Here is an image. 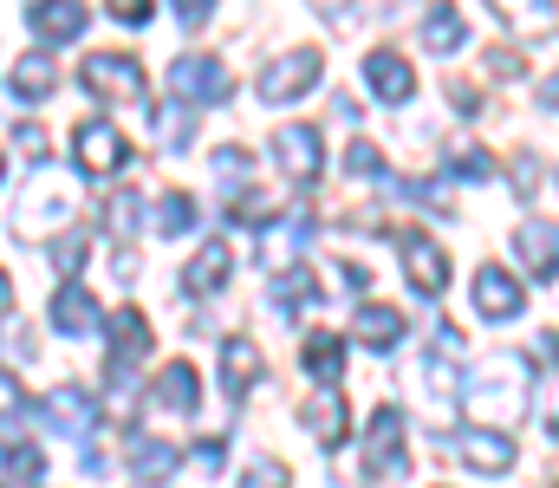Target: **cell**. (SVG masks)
<instances>
[{"instance_id":"1","label":"cell","mask_w":559,"mask_h":488,"mask_svg":"<svg viewBox=\"0 0 559 488\" xmlns=\"http://www.w3.org/2000/svg\"><path fill=\"white\" fill-rule=\"evenodd\" d=\"M72 209H79V189H72L66 176H52V169H39V176L26 182V195H20V215H13V235H20V241H39V235H59V228L72 222Z\"/></svg>"},{"instance_id":"2","label":"cell","mask_w":559,"mask_h":488,"mask_svg":"<svg viewBox=\"0 0 559 488\" xmlns=\"http://www.w3.org/2000/svg\"><path fill=\"white\" fill-rule=\"evenodd\" d=\"M365 469L384 476V483H397V476L411 469V424H404L397 404H378V410H371V430H365Z\"/></svg>"},{"instance_id":"3","label":"cell","mask_w":559,"mask_h":488,"mask_svg":"<svg viewBox=\"0 0 559 488\" xmlns=\"http://www.w3.org/2000/svg\"><path fill=\"white\" fill-rule=\"evenodd\" d=\"M85 92L92 98H111V105H143V66L131 52H92L85 59Z\"/></svg>"},{"instance_id":"4","label":"cell","mask_w":559,"mask_h":488,"mask_svg":"<svg viewBox=\"0 0 559 488\" xmlns=\"http://www.w3.org/2000/svg\"><path fill=\"white\" fill-rule=\"evenodd\" d=\"M150 345H156L150 320H143L138 307H118V313H111V358H105L111 384H131V378H138V365L150 358Z\"/></svg>"},{"instance_id":"5","label":"cell","mask_w":559,"mask_h":488,"mask_svg":"<svg viewBox=\"0 0 559 488\" xmlns=\"http://www.w3.org/2000/svg\"><path fill=\"white\" fill-rule=\"evenodd\" d=\"M319 72H325V52H280L274 66H261V98L267 105H293L299 92H312L319 85Z\"/></svg>"},{"instance_id":"6","label":"cell","mask_w":559,"mask_h":488,"mask_svg":"<svg viewBox=\"0 0 559 488\" xmlns=\"http://www.w3.org/2000/svg\"><path fill=\"white\" fill-rule=\"evenodd\" d=\"M72 157L85 176H118L124 163H131V144H124V131H111L105 118H85L79 131H72Z\"/></svg>"},{"instance_id":"7","label":"cell","mask_w":559,"mask_h":488,"mask_svg":"<svg viewBox=\"0 0 559 488\" xmlns=\"http://www.w3.org/2000/svg\"><path fill=\"white\" fill-rule=\"evenodd\" d=\"M169 92L189 98V105H222V98H228V66L209 59V52H182V59L169 66Z\"/></svg>"},{"instance_id":"8","label":"cell","mask_w":559,"mask_h":488,"mask_svg":"<svg viewBox=\"0 0 559 488\" xmlns=\"http://www.w3.org/2000/svg\"><path fill=\"white\" fill-rule=\"evenodd\" d=\"M365 85L378 92V105H411L417 98V66L404 52H365Z\"/></svg>"},{"instance_id":"9","label":"cell","mask_w":559,"mask_h":488,"mask_svg":"<svg viewBox=\"0 0 559 488\" xmlns=\"http://www.w3.org/2000/svg\"><path fill=\"white\" fill-rule=\"evenodd\" d=\"M274 157H280V169H286L293 182H312L319 163H325V144H319L312 124H280L274 131Z\"/></svg>"},{"instance_id":"10","label":"cell","mask_w":559,"mask_h":488,"mask_svg":"<svg viewBox=\"0 0 559 488\" xmlns=\"http://www.w3.org/2000/svg\"><path fill=\"white\" fill-rule=\"evenodd\" d=\"M527 307V294H521V281L508 274V267H475V313L481 320H514Z\"/></svg>"},{"instance_id":"11","label":"cell","mask_w":559,"mask_h":488,"mask_svg":"<svg viewBox=\"0 0 559 488\" xmlns=\"http://www.w3.org/2000/svg\"><path fill=\"white\" fill-rule=\"evenodd\" d=\"M195 404H202V378H195V365H163V378L150 384V410H169V417H195Z\"/></svg>"},{"instance_id":"12","label":"cell","mask_w":559,"mask_h":488,"mask_svg":"<svg viewBox=\"0 0 559 488\" xmlns=\"http://www.w3.org/2000/svg\"><path fill=\"white\" fill-rule=\"evenodd\" d=\"M39 417H46L52 430H66V437H92V424H98V404H92V391H79V384H59V391L39 404Z\"/></svg>"},{"instance_id":"13","label":"cell","mask_w":559,"mask_h":488,"mask_svg":"<svg viewBox=\"0 0 559 488\" xmlns=\"http://www.w3.org/2000/svg\"><path fill=\"white\" fill-rule=\"evenodd\" d=\"M514 248H521V261L534 267V281H554L559 274V222L527 215V222L514 228Z\"/></svg>"},{"instance_id":"14","label":"cell","mask_w":559,"mask_h":488,"mask_svg":"<svg viewBox=\"0 0 559 488\" xmlns=\"http://www.w3.org/2000/svg\"><path fill=\"white\" fill-rule=\"evenodd\" d=\"M7 85H13L20 105H46V98L59 92V66H52V52H20L13 72H7Z\"/></svg>"},{"instance_id":"15","label":"cell","mask_w":559,"mask_h":488,"mask_svg":"<svg viewBox=\"0 0 559 488\" xmlns=\"http://www.w3.org/2000/svg\"><path fill=\"white\" fill-rule=\"evenodd\" d=\"M46 320H52V332H66V338H85V332H98V300L66 281V287L52 294V313H46Z\"/></svg>"},{"instance_id":"16","label":"cell","mask_w":559,"mask_h":488,"mask_svg":"<svg viewBox=\"0 0 559 488\" xmlns=\"http://www.w3.org/2000/svg\"><path fill=\"white\" fill-rule=\"evenodd\" d=\"M397 241H404V267H411V281L436 300V294L449 287V254H442L436 241H423V235H397Z\"/></svg>"},{"instance_id":"17","label":"cell","mask_w":559,"mask_h":488,"mask_svg":"<svg viewBox=\"0 0 559 488\" xmlns=\"http://www.w3.org/2000/svg\"><path fill=\"white\" fill-rule=\"evenodd\" d=\"M462 456H468V469H481V476H508V469H514V437H508V430H468V437H462Z\"/></svg>"},{"instance_id":"18","label":"cell","mask_w":559,"mask_h":488,"mask_svg":"<svg viewBox=\"0 0 559 488\" xmlns=\"http://www.w3.org/2000/svg\"><path fill=\"white\" fill-rule=\"evenodd\" d=\"M176 443H163V437H150V430H131V476L138 483H169L176 476Z\"/></svg>"},{"instance_id":"19","label":"cell","mask_w":559,"mask_h":488,"mask_svg":"<svg viewBox=\"0 0 559 488\" xmlns=\"http://www.w3.org/2000/svg\"><path fill=\"white\" fill-rule=\"evenodd\" d=\"M85 0H33V33L39 39H79L85 33Z\"/></svg>"},{"instance_id":"20","label":"cell","mask_w":559,"mask_h":488,"mask_svg":"<svg viewBox=\"0 0 559 488\" xmlns=\"http://www.w3.org/2000/svg\"><path fill=\"white\" fill-rule=\"evenodd\" d=\"M462 39H468L462 7H455V0H436V7L423 13V52H455Z\"/></svg>"},{"instance_id":"21","label":"cell","mask_w":559,"mask_h":488,"mask_svg":"<svg viewBox=\"0 0 559 488\" xmlns=\"http://www.w3.org/2000/svg\"><path fill=\"white\" fill-rule=\"evenodd\" d=\"M228 267H235V261H228V248H222V241H209V248L182 267V287H189L195 300H209V294H222V287H228Z\"/></svg>"},{"instance_id":"22","label":"cell","mask_w":559,"mask_h":488,"mask_svg":"<svg viewBox=\"0 0 559 488\" xmlns=\"http://www.w3.org/2000/svg\"><path fill=\"white\" fill-rule=\"evenodd\" d=\"M254 378H261V352H254V338H228V345H222V384H228V397H248Z\"/></svg>"},{"instance_id":"23","label":"cell","mask_w":559,"mask_h":488,"mask_svg":"<svg viewBox=\"0 0 559 488\" xmlns=\"http://www.w3.org/2000/svg\"><path fill=\"white\" fill-rule=\"evenodd\" d=\"M306 430H312V443H319V450H338V443H345V404H338L332 391H325V397H312V404H306Z\"/></svg>"},{"instance_id":"24","label":"cell","mask_w":559,"mask_h":488,"mask_svg":"<svg viewBox=\"0 0 559 488\" xmlns=\"http://www.w3.org/2000/svg\"><path fill=\"white\" fill-rule=\"evenodd\" d=\"M358 338H365L371 352H391V345L404 338V313H397V307H358Z\"/></svg>"},{"instance_id":"25","label":"cell","mask_w":559,"mask_h":488,"mask_svg":"<svg viewBox=\"0 0 559 488\" xmlns=\"http://www.w3.org/2000/svg\"><path fill=\"white\" fill-rule=\"evenodd\" d=\"M299 358H306V371H312L319 384H332V378L345 371V345H338L332 332H312V338L299 345Z\"/></svg>"},{"instance_id":"26","label":"cell","mask_w":559,"mask_h":488,"mask_svg":"<svg viewBox=\"0 0 559 488\" xmlns=\"http://www.w3.org/2000/svg\"><path fill=\"white\" fill-rule=\"evenodd\" d=\"M508 26H521V33H547L554 26V0H488Z\"/></svg>"},{"instance_id":"27","label":"cell","mask_w":559,"mask_h":488,"mask_svg":"<svg viewBox=\"0 0 559 488\" xmlns=\"http://www.w3.org/2000/svg\"><path fill=\"white\" fill-rule=\"evenodd\" d=\"M150 222H156V235H189V228H195V195L169 189V195L156 202V215H150Z\"/></svg>"},{"instance_id":"28","label":"cell","mask_w":559,"mask_h":488,"mask_svg":"<svg viewBox=\"0 0 559 488\" xmlns=\"http://www.w3.org/2000/svg\"><path fill=\"white\" fill-rule=\"evenodd\" d=\"M274 300L280 307H306V300H319V281H312L306 267H280L274 274Z\"/></svg>"},{"instance_id":"29","label":"cell","mask_w":559,"mask_h":488,"mask_svg":"<svg viewBox=\"0 0 559 488\" xmlns=\"http://www.w3.org/2000/svg\"><path fill=\"white\" fill-rule=\"evenodd\" d=\"M0 463H7V476H13V483H39V476H46V456H39L33 443H20V450H7Z\"/></svg>"},{"instance_id":"30","label":"cell","mask_w":559,"mask_h":488,"mask_svg":"<svg viewBox=\"0 0 559 488\" xmlns=\"http://www.w3.org/2000/svg\"><path fill=\"white\" fill-rule=\"evenodd\" d=\"M449 169H455V176L488 182V176H495V157H488V151H475V144H455V151H449Z\"/></svg>"},{"instance_id":"31","label":"cell","mask_w":559,"mask_h":488,"mask_svg":"<svg viewBox=\"0 0 559 488\" xmlns=\"http://www.w3.org/2000/svg\"><path fill=\"white\" fill-rule=\"evenodd\" d=\"M156 144H163V151H182V144H189V111H163V118H156Z\"/></svg>"},{"instance_id":"32","label":"cell","mask_w":559,"mask_h":488,"mask_svg":"<svg viewBox=\"0 0 559 488\" xmlns=\"http://www.w3.org/2000/svg\"><path fill=\"white\" fill-rule=\"evenodd\" d=\"M215 176L235 189V182H248V151L241 144H228V151H215Z\"/></svg>"},{"instance_id":"33","label":"cell","mask_w":559,"mask_h":488,"mask_svg":"<svg viewBox=\"0 0 559 488\" xmlns=\"http://www.w3.org/2000/svg\"><path fill=\"white\" fill-rule=\"evenodd\" d=\"M228 215H235L241 228H267V222H274V202H261V195H241Z\"/></svg>"},{"instance_id":"34","label":"cell","mask_w":559,"mask_h":488,"mask_svg":"<svg viewBox=\"0 0 559 488\" xmlns=\"http://www.w3.org/2000/svg\"><path fill=\"white\" fill-rule=\"evenodd\" d=\"M105 222H111L118 235H131V228H138V195H111V202H105Z\"/></svg>"},{"instance_id":"35","label":"cell","mask_w":559,"mask_h":488,"mask_svg":"<svg viewBox=\"0 0 559 488\" xmlns=\"http://www.w3.org/2000/svg\"><path fill=\"white\" fill-rule=\"evenodd\" d=\"M345 169H352V176H384V151H378V144H352Z\"/></svg>"},{"instance_id":"36","label":"cell","mask_w":559,"mask_h":488,"mask_svg":"<svg viewBox=\"0 0 559 488\" xmlns=\"http://www.w3.org/2000/svg\"><path fill=\"white\" fill-rule=\"evenodd\" d=\"M222 463H228V443H222V437H202V443H195V469H209V476H215Z\"/></svg>"},{"instance_id":"37","label":"cell","mask_w":559,"mask_h":488,"mask_svg":"<svg viewBox=\"0 0 559 488\" xmlns=\"http://www.w3.org/2000/svg\"><path fill=\"white\" fill-rule=\"evenodd\" d=\"M20 410H26V391L13 371H0V417H20Z\"/></svg>"},{"instance_id":"38","label":"cell","mask_w":559,"mask_h":488,"mask_svg":"<svg viewBox=\"0 0 559 488\" xmlns=\"http://www.w3.org/2000/svg\"><path fill=\"white\" fill-rule=\"evenodd\" d=\"M52 267H59V274L72 281V274L85 267V241H66V248H52Z\"/></svg>"},{"instance_id":"39","label":"cell","mask_w":559,"mask_h":488,"mask_svg":"<svg viewBox=\"0 0 559 488\" xmlns=\"http://www.w3.org/2000/svg\"><path fill=\"white\" fill-rule=\"evenodd\" d=\"M248 488H286V469H280V463H267V456H261V463L248 469Z\"/></svg>"},{"instance_id":"40","label":"cell","mask_w":559,"mask_h":488,"mask_svg":"<svg viewBox=\"0 0 559 488\" xmlns=\"http://www.w3.org/2000/svg\"><path fill=\"white\" fill-rule=\"evenodd\" d=\"M13 144H20L26 157H46V131H39V124H20V131H13Z\"/></svg>"},{"instance_id":"41","label":"cell","mask_w":559,"mask_h":488,"mask_svg":"<svg viewBox=\"0 0 559 488\" xmlns=\"http://www.w3.org/2000/svg\"><path fill=\"white\" fill-rule=\"evenodd\" d=\"M111 13H118L124 26H143V20H150V0H111Z\"/></svg>"},{"instance_id":"42","label":"cell","mask_w":559,"mask_h":488,"mask_svg":"<svg viewBox=\"0 0 559 488\" xmlns=\"http://www.w3.org/2000/svg\"><path fill=\"white\" fill-rule=\"evenodd\" d=\"M176 20H182V26H202V20H209V0H176Z\"/></svg>"},{"instance_id":"43","label":"cell","mask_w":559,"mask_h":488,"mask_svg":"<svg viewBox=\"0 0 559 488\" xmlns=\"http://www.w3.org/2000/svg\"><path fill=\"white\" fill-rule=\"evenodd\" d=\"M540 417H547V430H554V437H559V384H554V391H547V404H540Z\"/></svg>"},{"instance_id":"44","label":"cell","mask_w":559,"mask_h":488,"mask_svg":"<svg viewBox=\"0 0 559 488\" xmlns=\"http://www.w3.org/2000/svg\"><path fill=\"white\" fill-rule=\"evenodd\" d=\"M540 105H547V111H559V72L547 79V85H540Z\"/></svg>"},{"instance_id":"45","label":"cell","mask_w":559,"mask_h":488,"mask_svg":"<svg viewBox=\"0 0 559 488\" xmlns=\"http://www.w3.org/2000/svg\"><path fill=\"white\" fill-rule=\"evenodd\" d=\"M13 313V287H7V274H0V320Z\"/></svg>"},{"instance_id":"46","label":"cell","mask_w":559,"mask_h":488,"mask_svg":"<svg viewBox=\"0 0 559 488\" xmlns=\"http://www.w3.org/2000/svg\"><path fill=\"white\" fill-rule=\"evenodd\" d=\"M0 176H7V163H0Z\"/></svg>"}]
</instances>
